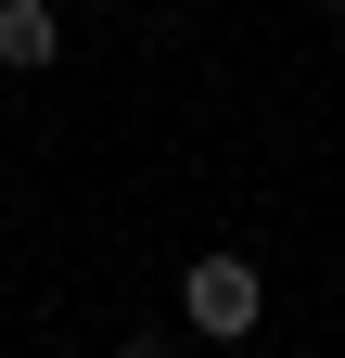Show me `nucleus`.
Instances as JSON below:
<instances>
[{"mask_svg": "<svg viewBox=\"0 0 345 358\" xmlns=\"http://www.w3.org/2000/svg\"><path fill=\"white\" fill-rule=\"evenodd\" d=\"M0 64H13V77H52L64 64V13H52V0H0Z\"/></svg>", "mask_w": 345, "mask_h": 358, "instance_id": "obj_2", "label": "nucleus"}, {"mask_svg": "<svg viewBox=\"0 0 345 358\" xmlns=\"http://www.w3.org/2000/svg\"><path fill=\"white\" fill-rule=\"evenodd\" d=\"M179 320L205 345H243L256 320H269V282H256V256H192L179 268Z\"/></svg>", "mask_w": 345, "mask_h": 358, "instance_id": "obj_1", "label": "nucleus"}, {"mask_svg": "<svg viewBox=\"0 0 345 358\" xmlns=\"http://www.w3.org/2000/svg\"><path fill=\"white\" fill-rule=\"evenodd\" d=\"M115 358H179V345H166V333H128V345H115Z\"/></svg>", "mask_w": 345, "mask_h": 358, "instance_id": "obj_3", "label": "nucleus"}, {"mask_svg": "<svg viewBox=\"0 0 345 358\" xmlns=\"http://www.w3.org/2000/svg\"><path fill=\"white\" fill-rule=\"evenodd\" d=\"M332 13H345V0H332Z\"/></svg>", "mask_w": 345, "mask_h": 358, "instance_id": "obj_4", "label": "nucleus"}]
</instances>
